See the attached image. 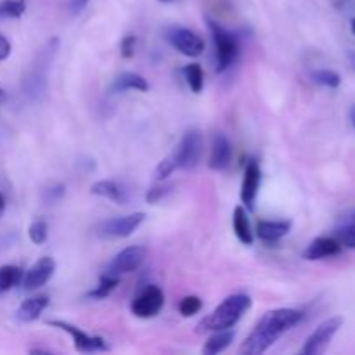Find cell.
I'll return each mask as SVG.
<instances>
[{
  "label": "cell",
  "mask_w": 355,
  "mask_h": 355,
  "mask_svg": "<svg viewBox=\"0 0 355 355\" xmlns=\"http://www.w3.org/2000/svg\"><path fill=\"white\" fill-rule=\"evenodd\" d=\"M349 61H350V64H352V68L355 69V51L349 52Z\"/></svg>",
  "instance_id": "39"
},
{
  "label": "cell",
  "mask_w": 355,
  "mask_h": 355,
  "mask_svg": "<svg viewBox=\"0 0 355 355\" xmlns=\"http://www.w3.org/2000/svg\"><path fill=\"white\" fill-rule=\"evenodd\" d=\"M23 269L17 266H2L0 267V293L10 291L14 286L23 281Z\"/></svg>",
  "instance_id": "22"
},
{
  "label": "cell",
  "mask_w": 355,
  "mask_h": 355,
  "mask_svg": "<svg viewBox=\"0 0 355 355\" xmlns=\"http://www.w3.org/2000/svg\"><path fill=\"white\" fill-rule=\"evenodd\" d=\"M55 272V260L52 257H42L38 259L26 272L23 274V284L24 290L33 291L38 290V288L45 286V284L51 281V277L54 276Z\"/></svg>",
  "instance_id": "12"
},
{
  "label": "cell",
  "mask_w": 355,
  "mask_h": 355,
  "mask_svg": "<svg viewBox=\"0 0 355 355\" xmlns=\"http://www.w3.org/2000/svg\"><path fill=\"white\" fill-rule=\"evenodd\" d=\"M172 193V186H166V184H162V186H153L151 189L146 194V201L149 205H156L158 201H162L163 198H166Z\"/></svg>",
  "instance_id": "31"
},
{
  "label": "cell",
  "mask_w": 355,
  "mask_h": 355,
  "mask_svg": "<svg viewBox=\"0 0 355 355\" xmlns=\"http://www.w3.org/2000/svg\"><path fill=\"white\" fill-rule=\"evenodd\" d=\"M165 305V295L158 286H146L137 297L134 298L130 305V311L135 318L149 319L159 314V311Z\"/></svg>",
  "instance_id": "8"
},
{
  "label": "cell",
  "mask_w": 355,
  "mask_h": 355,
  "mask_svg": "<svg viewBox=\"0 0 355 355\" xmlns=\"http://www.w3.org/2000/svg\"><path fill=\"white\" fill-rule=\"evenodd\" d=\"M260 180H262V172H260V166L255 159H250L246 163L245 175H243V184H241V201L245 203V207L248 210H253L255 207L257 194H259Z\"/></svg>",
  "instance_id": "13"
},
{
  "label": "cell",
  "mask_w": 355,
  "mask_h": 355,
  "mask_svg": "<svg viewBox=\"0 0 355 355\" xmlns=\"http://www.w3.org/2000/svg\"><path fill=\"white\" fill-rule=\"evenodd\" d=\"M208 28H210L211 38H214L215 45V71L224 73L231 68L236 62L239 54V44L238 38L220 26L215 21H208Z\"/></svg>",
  "instance_id": "3"
},
{
  "label": "cell",
  "mask_w": 355,
  "mask_h": 355,
  "mask_svg": "<svg viewBox=\"0 0 355 355\" xmlns=\"http://www.w3.org/2000/svg\"><path fill=\"white\" fill-rule=\"evenodd\" d=\"M90 193L96 194V196L106 198V200H111L114 201V203H120V205L127 201V193H125V189L116 182V180H110V179L99 180V182H96L92 187H90Z\"/></svg>",
  "instance_id": "18"
},
{
  "label": "cell",
  "mask_w": 355,
  "mask_h": 355,
  "mask_svg": "<svg viewBox=\"0 0 355 355\" xmlns=\"http://www.w3.org/2000/svg\"><path fill=\"white\" fill-rule=\"evenodd\" d=\"M47 305H49V298L45 297V295L26 298V300L19 305L16 315L21 322H33L40 318L42 312L47 309Z\"/></svg>",
  "instance_id": "17"
},
{
  "label": "cell",
  "mask_w": 355,
  "mask_h": 355,
  "mask_svg": "<svg viewBox=\"0 0 355 355\" xmlns=\"http://www.w3.org/2000/svg\"><path fill=\"white\" fill-rule=\"evenodd\" d=\"M82 162H78V166L83 170V172H92V170H96V159L94 158H80Z\"/></svg>",
  "instance_id": "36"
},
{
  "label": "cell",
  "mask_w": 355,
  "mask_h": 355,
  "mask_svg": "<svg viewBox=\"0 0 355 355\" xmlns=\"http://www.w3.org/2000/svg\"><path fill=\"white\" fill-rule=\"evenodd\" d=\"M252 307V298L245 293H236L225 298L220 305L211 311L207 318L201 321V328L207 331H217V329L234 328L236 322L241 319L248 309Z\"/></svg>",
  "instance_id": "2"
},
{
  "label": "cell",
  "mask_w": 355,
  "mask_h": 355,
  "mask_svg": "<svg viewBox=\"0 0 355 355\" xmlns=\"http://www.w3.org/2000/svg\"><path fill=\"white\" fill-rule=\"evenodd\" d=\"M28 236L35 245H44L49 238V225L45 220H35L28 227Z\"/></svg>",
  "instance_id": "29"
},
{
  "label": "cell",
  "mask_w": 355,
  "mask_h": 355,
  "mask_svg": "<svg viewBox=\"0 0 355 355\" xmlns=\"http://www.w3.org/2000/svg\"><path fill=\"white\" fill-rule=\"evenodd\" d=\"M343 326V318L336 315V318L326 319L324 322L315 328V331L312 333L307 338L305 345L302 347V354L304 355H321L328 350L329 343H331L333 336L338 333V329Z\"/></svg>",
  "instance_id": "7"
},
{
  "label": "cell",
  "mask_w": 355,
  "mask_h": 355,
  "mask_svg": "<svg viewBox=\"0 0 355 355\" xmlns=\"http://www.w3.org/2000/svg\"><path fill=\"white\" fill-rule=\"evenodd\" d=\"M120 284V277L113 276V274H103L99 279V284L94 288L92 291H89V297L94 298V300H103V298H107L116 286Z\"/></svg>",
  "instance_id": "23"
},
{
  "label": "cell",
  "mask_w": 355,
  "mask_h": 355,
  "mask_svg": "<svg viewBox=\"0 0 355 355\" xmlns=\"http://www.w3.org/2000/svg\"><path fill=\"white\" fill-rule=\"evenodd\" d=\"M232 159V146L231 141L225 134H215L214 141H211V151H210V165L211 170H224L227 168L229 163Z\"/></svg>",
  "instance_id": "14"
},
{
  "label": "cell",
  "mask_w": 355,
  "mask_h": 355,
  "mask_svg": "<svg viewBox=\"0 0 355 355\" xmlns=\"http://www.w3.org/2000/svg\"><path fill=\"white\" fill-rule=\"evenodd\" d=\"M201 307H203V302H201V298L196 297V295H189V297H186L180 300L179 312L182 318H193V315H196L198 312L201 311Z\"/></svg>",
  "instance_id": "28"
},
{
  "label": "cell",
  "mask_w": 355,
  "mask_h": 355,
  "mask_svg": "<svg viewBox=\"0 0 355 355\" xmlns=\"http://www.w3.org/2000/svg\"><path fill=\"white\" fill-rule=\"evenodd\" d=\"M232 227H234V234L243 245L252 246L253 245V231L250 225L248 215L243 207H236L234 214H232Z\"/></svg>",
  "instance_id": "20"
},
{
  "label": "cell",
  "mask_w": 355,
  "mask_h": 355,
  "mask_svg": "<svg viewBox=\"0 0 355 355\" xmlns=\"http://www.w3.org/2000/svg\"><path fill=\"white\" fill-rule=\"evenodd\" d=\"M203 148H205L203 134H201L198 128H191V130H187L186 134H184L180 144L177 146V149L173 151L179 168H184V170L194 168V166L200 163L201 156H203Z\"/></svg>",
  "instance_id": "6"
},
{
  "label": "cell",
  "mask_w": 355,
  "mask_h": 355,
  "mask_svg": "<svg viewBox=\"0 0 355 355\" xmlns=\"http://www.w3.org/2000/svg\"><path fill=\"white\" fill-rule=\"evenodd\" d=\"M113 87L118 92H123V90H139V92H146V90L149 89V83L146 82L144 76L139 75V73L125 71L116 76Z\"/></svg>",
  "instance_id": "21"
},
{
  "label": "cell",
  "mask_w": 355,
  "mask_h": 355,
  "mask_svg": "<svg viewBox=\"0 0 355 355\" xmlns=\"http://www.w3.org/2000/svg\"><path fill=\"white\" fill-rule=\"evenodd\" d=\"M146 257H148V250H146L144 246H127V248L121 250L120 253H116V257L111 260L106 272L118 277H121L123 274L135 272V270L144 263Z\"/></svg>",
  "instance_id": "9"
},
{
  "label": "cell",
  "mask_w": 355,
  "mask_h": 355,
  "mask_svg": "<svg viewBox=\"0 0 355 355\" xmlns=\"http://www.w3.org/2000/svg\"><path fill=\"white\" fill-rule=\"evenodd\" d=\"M182 73H184V78H186L187 85H189V89L193 90L194 94H200L201 90H203V85H205V75H203V69H201V66L196 64V62H193V64L184 66Z\"/></svg>",
  "instance_id": "24"
},
{
  "label": "cell",
  "mask_w": 355,
  "mask_h": 355,
  "mask_svg": "<svg viewBox=\"0 0 355 355\" xmlns=\"http://www.w3.org/2000/svg\"><path fill=\"white\" fill-rule=\"evenodd\" d=\"M350 26H352V33L355 35V17L352 19V23H350Z\"/></svg>",
  "instance_id": "41"
},
{
  "label": "cell",
  "mask_w": 355,
  "mask_h": 355,
  "mask_svg": "<svg viewBox=\"0 0 355 355\" xmlns=\"http://www.w3.org/2000/svg\"><path fill=\"white\" fill-rule=\"evenodd\" d=\"M175 170H179V165H177L175 155L172 153V155L166 156L165 159H162V162L158 163V166H156V170H155V179L162 182V180L168 179V177L175 172Z\"/></svg>",
  "instance_id": "27"
},
{
  "label": "cell",
  "mask_w": 355,
  "mask_h": 355,
  "mask_svg": "<svg viewBox=\"0 0 355 355\" xmlns=\"http://www.w3.org/2000/svg\"><path fill=\"white\" fill-rule=\"evenodd\" d=\"M144 211H135V214L125 215V217L110 218V220L101 222L96 227V234L103 239H121L134 234L141 224L144 222Z\"/></svg>",
  "instance_id": "5"
},
{
  "label": "cell",
  "mask_w": 355,
  "mask_h": 355,
  "mask_svg": "<svg viewBox=\"0 0 355 355\" xmlns=\"http://www.w3.org/2000/svg\"><path fill=\"white\" fill-rule=\"evenodd\" d=\"M335 239L342 246L355 248V225H338L335 231Z\"/></svg>",
  "instance_id": "30"
},
{
  "label": "cell",
  "mask_w": 355,
  "mask_h": 355,
  "mask_svg": "<svg viewBox=\"0 0 355 355\" xmlns=\"http://www.w3.org/2000/svg\"><path fill=\"white\" fill-rule=\"evenodd\" d=\"M302 319H304V312L297 309H274V311L266 312L263 318L257 322L255 329L243 342L239 354L260 355L267 352L284 333L295 328Z\"/></svg>",
  "instance_id": "1"
},
{
  "label": "cell",
  "mask_w": 355,
  "mask_h": 355,
  "mask_svg": "<svg viewBox=\"0 0 355 355\" xmlns=\"http://www.w3.org/2000/svg\"><path fill=\"white\" fill-rule=\"evenodd\" d=\"M352 121H354V127H355V107L352 110Z\"/></svg>",
  "instance_id": "42"
},
{
  "label": "cell",
  "mask_w": 355,
  "mask_h": 355,
  "mask_svg": "<svg viewBox=\"0 0 355 355\" xmlns=\"http://www.w3.org/2000/svg\"><path fill=\"white\" fill-rule=\"evenodd\" d=\"M66 193V187L62 184H58V186H52L49 189H45V201L47 203H54V201H59Z\"/></svg>",
  "instance_id": "33"
},
{
  "label": "cell",
  "mask_w": 355,
  "mask_h": 355,
  "mask_svg": "<svg viewBox=\"0 0 355 355\" xmlns=\"http://www.w3.org/2000/svg\"><path fill=\"white\" fill-rule=\"evenodd\" d=\"M291 222L290 220H260L257 224V236L262 241H279L281 238L290 232Z\"/></svg>",
  "instance_id": "16"
},
{
  "label": "cell",
  "mask_w": 355,
  "mask_h": 355,
  "mask_svg": "<svg viewBox=\"0 0 355 355\" xmlns=\"http://www.w3.org/2000/svg\"><path fill=\"white\" fill-rule=\"evenodd\" d=\"M312 80L319 85L328 87V89H338L340 83H342L340 75L333 69H315V71H312Z\"/></svg>",
  "instance_id": "25"
},
{
  "label": "cell",
  "mask_w": 355,
  "mask_h": 355,
  "mask_svg": "<svg viewBox=\"0 0 355 355\" xmlns=\"http://www.w3.org/2000/svg\"><path fill=\"white\" fill-rule=\"evenodd\" d=\"M49 324L52 328L62 329L64 333H68L73 340V345H75L76 352H83V354H90V352H97V350H106L107 345L101 336H92L87 335L85 331H82L76 326L69 324L66 321H49Z\"/></svg>",
  "instance_id": "11"
},
{
  "label": "cell",
  "mask_w": 355,
  "mask_h": 355,
  "mask_svg": "<svg viewBox=\"0 0 355 355\" xmlns=\"http://www.w3.org/2000/svg\"><path fill=\"white\" fill-rule=\"evenodd\" d=\"M6 96H7L6 90L0 89V106H2V103H3V101H6Z\"/></svg>",
  "instance_id": "40"
},
{
  "label": "cell",
  "mask_w": 355,
  "mask_h": 355,
  "mask_svg": "<svg viewBox=\"0 0 355 355\" xmlns=\"http://www.w3.org/2000/svg\"><path fill=\"white\" fill-rule=\"evenodd\" d=\"M3 211H6V198H3V194L0 193V217H2Z\"/></svg>",
  "instance_id": "38"
},
{
  "label": "cell",
  "mask_w": 355,
  "mask_h": 355,
  "mask_svg": "<svg viewBox=\"0 0 355 355\" xmlns=\"http://www.w3.org/2000/svg\"><path fill=\"white\" fill-rule=\"evenodd\" d=\"M159 2H170V0H159Z\"/></svg>",
  "instance_id": "43"
},
{
  "label": "cell",
  "mask_w": 355,
  "mask_h": 355,
  "mask_svg": "<svg viewBox=\"0 0 355 355\" xmlns=\"http://www.w3.org/2000/svg\"><path fill=\"white\" fill-rule=\"evenodd\" d=\"M87 3H89V0H69L68 2L69 12H71L73 16H76V14H80L83 9H85Z\"/></svg>",
  "instance_id": "35"
},
{
  "label": "cell",
  "mask_w": 355,
  "mask_h": 355,
  "mask_svg": "<svg viewBox=\"0 0 355 355\" xmlns=\"http://www.w3.org/2000/svg\"><path fill=\"white\" fill-rule=\"evenodd\" d=\"M342 253V245L335 238H315L311 245L305 248V260H322L329 257H336Z\"/></svg>",
  "instance_id": "15"
},
{
  "label": "cell",
  "mask_w": 355,
  "mask_h": 355,
  "mask_svg": "<svg viewBox=\"0 0 355 355\" xmlns=\"http://www.w3.org/2000/svg\"><path fill=\"white\" fill-rule=\"evenodd\" d=\"M26 10V2L24 0H2L0 2V17H9L16 19L21 17Z\"/></svg>",
  "instance_id": "26"
},
{
  "label": "cell",
  "mask_w": 355,
  "mask_h": 355,
  "mask_svg": "<svg viewBox=\"0 0 355 355\" xmlns=\"http://www.w3.org/2000/svg\"><path fill=\"white\" fill-rule=\"evenodd\" d=\"M234 329L227 328V329H217L214 331V335L207 340L203 347V354L205 355H217L220 352H224L225 349H229L232 342H234Z\"/></svg>",
  "instance_id": "19"
},
{
  "label": "cell",
  "mask_w": 355,
  "mask_h": 355,
  "mask_svg": "<svg viewBox=\"0 0 355 355\" xmlns=\"http://www.w3.org/2000/svg\"><path fill=\"white\" fill-rule=\"evenodd\" d=\"M135 44H137V38H135L134 35H127V37L121 40V45H120L121 55L127 59H130L132 55L135 54Z\"/></svg>",
  "instance_id": "32"
},
{
  "label": "cell",
  "mask_w": 355,
  "mask_h": 355,
  "mask_svg": "<svg viewBox=\"0 0 355 355\" xmlns=\"http://www.w3.org/2000/svg\"><path fill=\"white\" fill-rule=\"evenodd\" d=\"M338 225H355V210H350L349 214L342 215L338 220Z\"/></svg>",
  "instance_id": "37"
},
{
  "label": "cell",
  "mask_w": 355,
  "mask_h": 355,
  "mask_svg": "<svg viewBox=\"0 0 355 355\" xmlns=\"http://www.w3.org/2000/svg\"><path fill=\"white\" fill-rule=\"evenodd\" d=\"M58 38H52L45 44V47L42 49L40 54H38V62H35L33 69L28 75L26 78V94L31 97H38L40 94L45 92V83H47V71L49 64L54 59L55 51H58Z\"/></svg>",
  "instance_id": "4"
},
{
  "label": "cell",
  "mask_w": 355,
  "mask_h": 355,
  "mask_svg": "<svg viewBox=\"0 0 355 355\" xmlns=\"http://www.w3.org/2000/svg\"><path fill=\"white\" fill-rule=\"evenodd\" d=\"M10 51H12V47H10V42L7 40L2 33H0V61H6V59L10 55Z\"/></svg>",
  "instance_id": "34"
},
{
  "label": "cell",
  "mask_w": 355,
  "mask_h": 355,
  "mask_svg": "<svg viewBox=\"0 0 355 355\" xmlns=\"http://www.w3.org/2000/svg\"><path fill=\"white\" fill-rule=\"evenodd\" d=\"M166 40L180 52V54L187 55V58H198L203 54L205 42L194 31L187 30V28H170L166 33Z\"/></svg>",
  "instance_id": "10"
}]
</instances>
